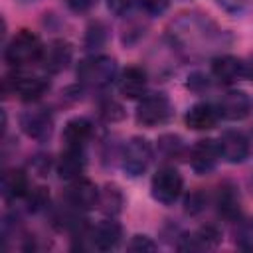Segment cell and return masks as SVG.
<instances>
[{"label": "cell", "instance_id": "obj_1", "mask_svg": "<svg viewBox=\"0 0 253 253\" xmlns=\"http://www.w3.org/2000/svg\"><path fill=\"white\" fill-rule=\"evenodd\" d=\"M210 28H213V24L210 20L184 14V18H180L172 26L170 34H172V40L178 45H182V49L198 51V49L211 47L215 43V40L219 38V34H217L219 30L210 32Z\"/></svg>", "mask_w": 253, "mask_h": 253}, {"label": "cell", "instance_id": "obj_2", "mask_svg": "<svg viewBox=\"0 0 253 253\" xmlns=\"http://www.w3.org/2000/svg\"><path fill=\"white\" fill-rule=\"evenodd\" d=\"M42 53H43L42 40L30 30H20L4 47V61L12 67H24L40 61Z\"/></svg>", "mask_w": 253, "mask_h": 253}, {"label": "cell", "instance_id": "obj_3", "mask_svg": "<svg viewBox=\"0 0 253 253\" xmlns=\"http://www.w3.org/2000/svg\"><path fill=\"white\" fill-rule=\"evenodd\" d=\"M77 77L83 85L101 89L117 79V61L107 55H91L79 61Z\"/></svg>", "mask_w": 253, "mask_h": 253}, {"label": "cell", "instance_id": "obj_4", "mask_svg": "<svg viewBox=\"0 0 253 253\" xmlns=\"http://www.w3.org/2000/svg\"><path fill=\"white\" fill-rule=\"evenodd\" d=\"M170 117H172V105L164 93L144 95L136 107V113H134L136 123L140 126H146V128L164 125Z\"/></svg>", "mask_w": 253, "mask_h": 253}, {"label": "cell", "instance_id": "obj_5", "mask_svg": "<svg viewBox=\"0 0 253 253\" xmlns=\"http://www.w3.org/2000/svg\"><path fill=\"white\" fill-rule=\"evenodd\" d=\"M184 188L182 174L174 166H162L156 170V174L150 180V194L158 204L170 206L174 204Z\"/></svg>", "mask_w": 253, "mask_h": 253}, {"label": "cell", "instance_id": "obj_6", "mask_svg": "<svg viewBox=\"0 0 253 253\" xmlns=\"http://www.w3.org/2000/svg\"><path fill=\"white\" fill-rule=\"evenodd\" d=\"M152 160V146L146 138L142 136H132L125 148H123V156H121V164L126 176L136 178L140 174L146 172V168L150 166Z\"/></svg>", "mask_w": 253, "mask_h": 253}, {"label": "cell", "instance_id": "obj_7", "mask_svg": "<svg viewBox=\"0 0 253 253\" xmlns=\"http://www.w3.org/2000/svg\"><path fill=\"white\" fill-rule=\"evenodd\" d=\"M49 89V81L42 75H30V73H14L8 79H4V91H10L18 99L32 103L38 101L42 95H45Z\"/></svg>", "mask_w": 253, "mask_h": 253}, {"label": "cell", "instance_id": "obj_8", "mask_svg": "<svg viewBox=\"0 0 253 253\" xmlns=\"http://www.w3.org/2000/svg\"><path fill=\"white\" fill-rule=\"evenodd\" d=\"M20 126L30 138H34L38 142H43L53 132V115L45 107H34L30 111L22 113Z\"/></svg>", "mask_w": 253, "mask_h": 253}, {"label": "cell", "instance_id": "obj_9", "mask_svg": "<svg viewBox=\"0 0 253 253\" xmlns=\"http://www.w3.org/2000/svg\"><path fill=\"white\" fill-rule=\"evenodd\" d=\"M219 144L211 138H202L190 148V164L196 174H208L219 162Z\"/></svg>", "mask_w": 253, "mask_h": 253}, {"label": "cell", "instance_id": "obj_10", "mask_svg": "<svg viewBox=\"0 0 253 253\" xmlns=\"http://www.w3.org/2000/svg\"><path fill=\"white\" fill-rule=\"evenodd\" d=\"M65 202H67V206H71V208H75L79 211L91 210L99 202V190L87 178L71 180V186L65 192Z\"/></svg>", "mask_w": 253, "mask_h": 253}, {"label": "cell", "instance_id": "obj_11", "mask_svg": "<svg viewBox=\"0 0 253 253\" xmlns=\"http://www.w3.org/2000/svg\"><path fill=\"white\" fill-rule=\"evenodd\" d=\"M217 144H219L221 158L225 162H229V164H241L249 156V140L239 130H225V132H221Z\"/></svg>", "mask_w": 253, "mask_h": 253}, {"label": "cell", "instance_id": "obj_12", "mask_svg": "<svg viewBox=\"0 0 253 253\" xmlns=\"http://www.w3.org/2000/svg\"><path fill=\"white\" fill-rule=\"evenodd\" d=\"M123 237V227L121 223H117L115 219H105L101 223H97L95 227H91L89 231V247L91 249H99V251H111L121 243Z\"/></svg>", "mask_w": 253, "mask_h": 253}, {"label": "cell", "instance_id": "obj_13", "mask_svg": "<svg viewBox=\"0 0 253 253\" xmlns=\"http://www.w3.org/2000/svg\"><path fill=\"white\" fill-rule=\"evenodd\" d=\"M71 55H73V51H71V45L67 42L53 40L47 45H43V53H42L40 63L47 73H59L71 63Z\"/></svg>", "mask_w": 253, "mask_h": 253}, {"label": "cell", "instance_id": "obj_14", "mask_svg": "<svg viewBox=\"0 0 253 253\" xmlns=\"http://www.w3.org/2000/svg\"><path fill=\"white\" fill-rule=\"evenodd\" d=\"M87 166V158H85V150L77 148V146H65V150L59 154L57 158V174L63 180H77L81 178V174L85 172Z\"/></svg>", "mask_w": 253, "mask_h": 253}, {"label": "cell", "instance_id": "obj_15", "mask_svg": "<svg viewBox=\"0 0 253 253\" xmlns=\"http://www.w3.org/2000/svg\"><path fill=\"white\" fill-rule=\"evenodd\" d=\"M217 111L227 121H241L251 113V99L245 91H227L219 99Z\"/></svg>", "mask_w": 253, "mask_h": 253}, {"label": "cell", "instance_id": "obj_16", "mask_svg": "<svg viewBox=\"0 0 253 253\" xmlns=\"http://www.w3.org/2000/svg\"><path fill=\"white\" fill-rule=\"evenodd\" d=\"M211 75L219 83H235L245 77V61L235 55H217L211 61Z\"/></svg>", "mask_w": 253, "mask_h": 253}, {"label": "cell", "instance_id": "obj_17", "mask_svg": "<svg viewBox=\"0 0 253 253\" xmlns=\"http://www.w3.org/2000/svg\"><path fill=\"white\" fill-rule=\"evenodd\" d=\"M146 71L142 67H126L119 77V91L126 99H142L146 93Z\"/></svg>", "mask_w": 253, "mask_h": 253}, {"label": "cell", "instance_id": "obj_18", "mask_svg": "<svg viewBox=\"0 0 253 253\" xmlns=\"http://www.w3.org/2000/svg\"><path fill=\"white\" fill-rule=\"evenodd\" d=\"M217 119H219V111H217V107H213L210 103L192 105L184 117L186 126L192 130H210L215 126Z\"/></svg>", "mask_w": 253, "mask_h": 253}, {"label": "cell", "instance_id": "obj_19", "mask_svg": "<svg viewBox=\"0 0 253 253\" xmlns=\"http://www.w3.org/2000/svg\"><path fill=\"white\" fill-rule=\"evenodd\" d=\"M221 241V233L213 225H206L198 229L196 233H188L180 239L178 249L182 251H202V249H213Z\"/></svg>", "mask_w": 253, "mask_h": 253}, {"label": "cell", "instance_id": "obj_20", "mask_svg": "<svg viewBox=\"0 0 253 253\" xmlns=\"http://www.w3.org/2000/svg\"><path fill=\"white\" fill-rule=\"evenodd\" d=\"M93 134V125L89 119L85 117H73L65 123L63 126V140L65 146H77V148H85L87 140Z\"/></svg>", "mask_w": 253, "mask_h": 253}, {"label": "cell", "instance_id": "obj_21", "mask_svg": "<svg viewBox=\"0 0 253 253\" xmlns=\"http://www.w3.org/2000/svg\"><path fill=\"white\" fill-rule=\"evenodd\" d=\"M28 192H30V186H28V176L24 170L10 168L2 174V194L6 200L26 198Z\"/></svg>", "mask_w": 253, "mask_h": 253}, {"label": "cell", "instance_id": "obj_22", "mask_svg": "<svg viewBox=\"0 0 253 253\" xmlns=\"http://www.w3.org/2000/svg\"><path fill=\"white\" fill-rule=\"evenodd\" d=\"M217 210L225 219H237L239 217V210H241V202H239V194L237 188L231 184H225L219 188L217 194Z\"/></svg>", "mask_w": 253, "mask_h": 253}, {"label": "cell", "instance_id": "obj_23", "mask_svg": "<svg viewBox=\"0 0 253 253\" xmlns=\"http://www.w3.org/2000/svg\"><path fill=\"white\" fill-rule=\"evenodd\" d=\"M123 204H125V196H123V192H121L119 186L107 184L103 190H99V202H97V206L101 208V211L105 215H111L113 217V215L121 213Z\"/></svg>", "mask_w": 253, "mask_h": 253}, {"label": "cell", "instance_id": "obj_24", "mask_svg": "<svg viewBox=\"0 0 253 253\" xmlns=\"http://www.w3.org/2000/svg\"><path fill=\"white\" fill-rule=\"evenodd\" d=\"M158 152L162 158H178L184 154V142L176 134H162L158 138Z\"/></svg>", "mask_w": 253, "mask_h": 253}, {"label": "cell", "instance_id": "obj_25", "mask_svg": "<svg viewBox=\"0 0 253 253\" xmlns=\"http://www.w3.org/2000/svg\"><path fill=\"white\" fill-rule=\"evenodd\" d=\"M107 40V28L101 24V22H95L87 28V34H85V45L87 49H99L103 47Z\"/></svg>", "mask_w": 253, "mask_h": 253}, {"label": "cell", "instance_id": "obj_26", "mask_svg": "<svg viewBox=\"0 0 253 253\" xmlns=\"http://www.w3.org/2000/svg\"><path fill=\"white\" fill-rule=\"evenodd\" d=\"M26 198H28V208H30L32 211H40V210H43V208L49 204V194H47V190L42 188V186L30 190V192L26 194Z\"/></svg>", "mask_w": 253, "mask_h": 253}, {"label": "cell", "instance_id": "obj_27", "mask_svg": "<svg viewBox=\"0 0 253 253\" xmlns=\"http://www.w3.org/2000/svg\"><path fill=\"white\" fill-rule=\"evenodd\" d=\"M101 117L105 119V121H119V119H123L125 117V113H123V107L119 105V103H115V101H105L103 105H101Z\"/></svg>", "mask_w": 253, "mask_h": 253}, {"label": "cell", "instance_id": "obj_28", "mask_svg": "<svg viewBox=\"0 0 253 253\" xmlns=\"http://www.w3.org/2000/svg\"><path fill=\"white\" fill-rule=\"evenodd\" d=\"M128 251H154L156 249V243L148 237V235H134L128 245H126Z\"/></svg>", "mask_w": 253, "mask_h": 253}, {"label": "cell", "instance_id": "obj_29", "mask_svg": "<svg viewBox=\"0 0 253 253\" xmlns=\"http://www.w3.org/2000/svg\"><path fill=\"white\" fill-rule=\"evenodd\" d=\"M237 245L245 251H253V225L243 223L237 231Z\"/></svg>", "mask_w": 253, "mask_h": 253}, {"label": "cell", "instance_id": "obj_30", "mask_svg": "<svg viewBox=\"0 0 253 253\" xmlns=\"http://www.w3.org/2000/svg\"><path fill=\"white\" fill-rule=\"evenodd\" d=\"M138 2L144 8V12L150 14V16H160L170 6V0H138Z\"/></svg>", "mask_w": 253, "mask_h": 253}, {"label": "cell", "instance_id": "obj_31", "mask_svg": "<svg viewBox=\"0 0 253 253\" xmlns=\"http://www.w3.org/2000/svg\"><path fill=\"white\" fill-rule=\"evenodd\" d=\"M134 2H136V0H107V8H109L113 14L123 16V14H126V12L132 8Z\"/></svg>", "mask_w": 253, "mask_h": 253}, {"label": "cell", "instance_id": "obj_32", "mask_svg": "<svg viewBox=\"0 0 253 253\" xmlns=\"http://www.w3.org/2000/svg\"><path fill=\"white\" fill-rule=\"evenodd\" d=\"M225 12H231V14H237V12H241V10H245L249 4H251V0H215Z\"/></svg>", "mask_w": 253, "mask_h": 253}, {"label": "cell", "instance_id": "obj_33", "mask_svg": "<svg viewBox=\"0 0 253 253\" xmlns=\"http://www.w3.org/2000/svg\"><path fill=\"white\" fill-rule=\"evenodd\" d=\"M65 2H67L69 10H71V12H75V14L89 12V10L97 4V0H65Z\"/></svg>", "mask_w": 253, "mask_h": 253}, {"label": "cell", "instance_id": "obj_34", "mask_svg": "<svg viewBox=\"0 0 253 253\" xmlns=\"http://www.w3.org/2000/svg\"><path fill=\"white\" fill-rule=\"evenodd\" d=\"M204 208V200H200V194H192L188 200H186V211L190 213H196Z\"/></svg>", "mask_w": 253, "mask_h": 253}, {"label": "cell", "instance_id": "obj_35", "mask_svg": "<svg viewBox=\"0 0 253 253\" xmlns=\"http://www.w3.org/2000/svg\"><path fill=\"white\" fill-rule=\"evenodd\" d=\"M245 77H249L253 81V55L249 57V61L245 63Z\"/></svg>", "mask_w": 253, "mask_h": 253}, {"label": "cell", "instance_id": "obj_36", "mask_svg": "<svg viewBox=\"0 0 253 253\" xmlns=\"http://www.w3.org/2000/svg\"><path fill=\"white\" fill-rule=\"evenodd\" d=\"M22 2H38V0H22Z\"/></svg>", "mask_w": 253, "mask_h": 253}]
</instances>
